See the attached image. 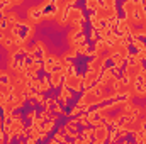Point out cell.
Wrapping results in <instances>:
<instances>
[{"instance_id": "1", "label": "cell", "mask_w": 146, "mask_h": 144, "mask_svg": "<svg viewBox=\"0 0 146 144\" xmlns=\"http://www.w3.org/2000/svg\"><path fill=\"white\" fill-rule=\"evenodd\" d=\"M121 95H129V85L117 76V70L114 66L104 68L102 76L99 78V81L90 87L88 90L83 92V95L80 97V100L76 102V105L72 108L70 115H78L83 114L85 110L100 105L104 102H107L110 98H117Z\"/></svg>"}, {"instance_id": "2", "label": "cell", "mask_w": 146, "mask_h": 144, "mask_svg": "<svg viewBox=\"0 0 146 144\" xmlns=\"http://www.w3.org/2000/svg\"><path fill=\"white\" fill-rule=\"evenodd\" d=\"M143 71H145V65H143L141 58H139L138 53H136V54H131L129 59L126 61V70L122 71V76H121V78L131 87V85L136 83L138 76H139Z\"/></svg>"}, {"instance_id": "3", "label": "cell", "mask_w": 146, "mask_h": 144, "mask_svg": "<svg viewBox=\"0 0 146 144\" xmlns=\"http://www.w3.org/2000/svg\"><path fill=\"white\" fill-rule=\"evenodd\" d=\"M73 68H75V66H73ZM73 68H70L68 73H66L65 81H63V87H66L68 90H72L75 93H78V92H82V88H83V76H80L78 73H75Z\"/></svg>"}, {"instance_id": "4", "label": "cell", "mask_w": 146, "mask_h": 144, "mask_svg": "<svg viewBox=\"0 0 146 144\" xmlns=\"http://www.w3.org/2000/svg\"><path fill=\"white\" fill-rule=\"evenodd\" d=\"M85 24V14L82 7H72L66 14V26L75 27V26H82Z\"/></svg>"}, {"instance_id": "5", "label": "cell", "mask_w": 146, "mask_h": 144, "mask_svg": "<svg viewBox=\"0 0 146 144\" xmlns=\"http://www.w3.org/2000/svg\"><path fill=\"white\" fill-rule=\"evenodd\" d=\"M72 97H73V92H72V90H68L66 87H61V90H60V97H58V102H60L61 105H65V107H66Z\"/></svg>"}, {"instance_id": "6", "label": "cell", "mask_w": 146, "mask_h": 144, "mask_svg": "<svg viewBox=\"0 0 146 144\" xmlns=\"http://www.w3.org/2000/svg\"><path fill=\"white\" fill-rule=\"evenodd\" d=\"M83 7H85L87 10H90V14H95V12L100 9V2H99V0H85Z\"/></svg>"}, {"instance_id": "7", "label": "cell", "mask_w": 146, "mask_h": 144, "mask_svg": "<svg viewBox=\"0 0 146 144\" xmlns=\"http://www.w3.org/2000/svg\"><path fill=\"white\" fill-rule=\"evenodd\" d=\"M19 144H26V141H19Z\"/></svg>"}]
</instances>
